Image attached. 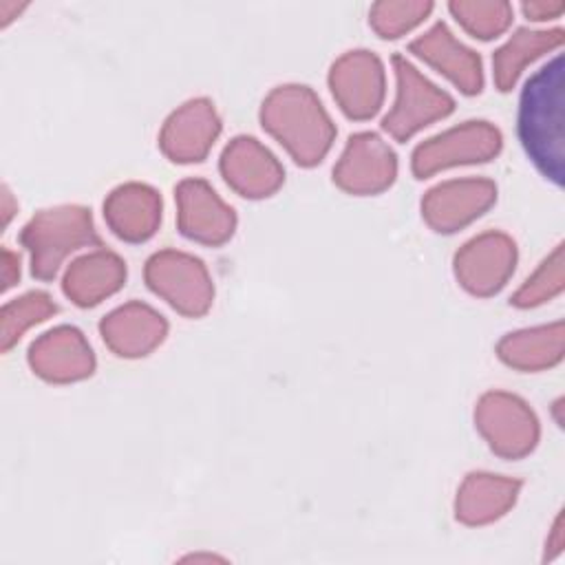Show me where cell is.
I'll return each instance as SVG.
<instances>
[{"label": "cell", "mask_w": 565, "mask_h": 565, "mask_svg": "<svg viewBox=\"0 0 565 565\" xmlns=\"http://www.w3.org/2000/svg\"><path fill=\"white\" fill-rule=\"evenodd\" d=\"M519 139L532 163L556 185L565 177V62L556 55L521 93Z\"/></svg>", "instance_id": "1"}, {"label": "cell", "mask_w": 565, "mask_h": 565, "mask_svg": "<svg viewBox=\"0 0 565 565\" xmlns=\"http://www.w3.org/2000/svg\"><path fill=\"white\" fill-rule=\"evenodd\" d=\"M265 124L289 146L298 161H316L331 139V126L320 106L300 88H285L271 95L265 108Z\"/></svg>", "instance_id": "2"}, {"label": "cell", "mask_w": 565, "mask_h": 565, "mask_svg": "<svg viewBox=\"0 0 565 565\" xmlns=\"http://www.w3.org/2000/svg\"><path fill=\"white\" fill-rule=\"evenodd\" d=\"M479 426L490 446L503 457H523L539 441V422L530 406L514 395L492 393L479 406Z\"/></svg>", "instance_id": "3"}, {"label": "cell", "mask_w": 565, "mask_h": 565, "mask_svg": "<svg viewBox=\"0 0 565 565\" xmlns=\"http://www.w3.org/2000/svg\"><path fill=\"white\" fill-rule=\"evenodd\" d=\"M150 285L172 305L199 313L210 302V282L203 267L181 254H159L148 267Z\"/></svg>", "instance_id": "4"}, {"label": "cell", "mask_w": 565, "mask_h": 565, "mask_svg": "<svg viewBox=\"0 0 565 565\" xmlns=\"http://www.w3.org/2000/svg\"><path fill=\"white\" fill-rule=\"evenodd\" d=\"M514 263V243L503 234H486L459 254L457 271L468 289L477 294H492L508 280Z\"/></svg>", "instance_id": "5"}, {"label": "cell", "mask_w": 565, "mask_h": 565, "mask_svg": "<svg viewBox=\"0 0 565 565\" xmlns=\"http://www.w3.org/2000/svg\"><path fill=\"white\" fill-rule=\"evenodd\" d=\"M499 146L501 137L492 126L470 124L422 146L415 152V170L417 174H428L450 163L486 161L497 154Z\"/></svg>", "instance_id": "6"}, {"label": "cell", "mask_w": 565, "mask_h": 565, "mask_svg": "<svg viewBox=\"0 0 565 565\" xmlns=\"http://www.w3.org/2000/svg\"><path fill=\"white\" fill-rule=\"evenodd\" d=\"M395 66L399 77V102L384 126L393 135L406 137L426 121L446 115L452 104L444 93L426 84L404 60H395Z\"/></svg>", "instance_id": "7"}, {"label": "cell", "mask_w": 565, "mask_h": 565, "mask_svg": "<svg viewBox=\"0 0 565 565\" xmlns=\"http://www.w3.org/2000/svg\"><path fill=\"white\" fill-rule=\"evenodd\" d=\"M333 90L353 117L371 115L382 97V73L375 57L353 53L333 68Z\"/></svg>", "instance_id": "8"}, {"label": "cell", "mask_w": 565, "mask_h": 565, "mask_svg": "<svg viewBox=\"0 0 565 565\" xmlns=\"http://www.w3.org/2000/svg\"><path fill=\"white\" fill-rule=\"evenodd\" d=\"M494 199V188L488 181L448 183L430 192L426 199V216L437 230H452L479 216Z\"/></svg>", "instance_id": "9"}, {"label": "cell", "mask_w": 565, "mask_h": 565, "mask_svg": "<svg viewBox=\"0 0 565 565\" xmlns=\"http://www.w3.org/2000/svg\"><path fill=\"white\" fill-rule=\"evenodd\" d=\"M565 351V324L563 320L510 333L501 347V358L521 371H541L552 369L563 360Z\"/></svg>", "instance_id": "10"}, {"label": "cell", "mask_w": 565, "mask_h": 565, "mask_svg": "<svg viewBox=\"0 0 565 565\" xmlns=\"http://www.w3.org/2000/svg\"><path fill=\"white\" fill-rule=\"evenodd\" d=\"M393 154L369 135L355 137L338 168V181L349 190H380L393 179Z\"/></svg>", "instance_id": "11"}, {"label": "cell", "mask_w": 565, "mask_h": 565, "mask_svg": "<svg viewBox=\"0 0 565 565\" xmlns=\"http://www.w3.org/2000/svg\"><path fill=\"white\" fill-rule=\"evenodd\" d=\"M179 201L185 234L207 243H218L232 234V212L225 210L203 183H183Z\"/></svg>", "instance_id": "12"}, {"label": "cell", "mask_w": 565, "mask_h": 565, "mask_svg": "<svg viewBox=\"0 0 565 565\" xmlns=\"http://www.w3.org/2000/svg\"><path fill=\"white\" fill-rule=\"evenodd\" d=\"M565 42V31L561 26L547 31H527L521 29L512 35V40L497 51L494 55V77L501 90L514 86L521 71L534 62L536 57L561 49Z\"/></svg>", "instance_id": "13"}, {"label": "cell", "mask_w": 565, "mask_h": 565, "mask_svg": "<svg viewBox=\"0 0 565 565\" xmlns=\"http://www.w3.org/2000/svg\"><path fill=\"white\" fill-rule=\"evenodd\" d=\"M223 170L245 194H267L280 181V170L274 159L252 139H238L227 148Z\"/></svg>", "instance_id": "14"}, {"label": "cell", "mask_w": 565, "mask_h": 565, "mask_svg": "<svg viewBox=\"0 0 565 565\" xmlns=\"http://www.w3.org/2000/svg\"><path fill=\"white\" fill-rule=\"evenodd\" d=\"M413 51L439 66L466 93H477L481 88V66L477 55L459 46L444 26H435L426 38L415 42Z\"/></svg>", "instance_id": "15"}, {"label": "cell", "mask_w": 565, "mask_h": 565, "mask_svg": "<svg viewBox=\"0 0 565 565\" xmlns=\"http://www.w3.org/2000/svg\"><path fill=\"white\" fill-rule=\"evenodd\" d=\"M216 132V119L207 104H188L166 126L163 146L174 159H199Z\"/></svg>", "instance_id": "16"}, {"label": "cell", "mask_w": 565, "mask_h": 565, "mask_svg": "<svg viewBox=\"0 0 565 565\" xmlns=\"http://www.w3.org/2000/svg\"><path fill=\"white\" fill-rule=\"evenodd\" d=\"M519 481L475 475L466 481L459 499V514L470 523H481L503 514L519 494Z\"/></svg>", "instance_id": "17"}, {"label": "cell", "mask_w": 565, "mask_h": 565, "mask_svg": "<svg viewBox=\"0 0 565 565\" xmlns=\"http://www.w3.org/2000/svg\"><path fill=\"white\" fill-rule=\"evenodd\" d=\"M159 218V203L154 192L128 185L113 194L108 203V221L117 234L139 241L152 234Z\"/></svg>", "instance_id": "18"}, {"label": "cell", "mask_w": 565, "mask_h": 565, "mask_svg": "<svg viewBox=\"0 0 565 565\" xmlns=\"http://www.w3.org/2000/svg\"><path fill=\"white\" fill-rule=\"evenodd\" d=\"M108 342L126 355L143 353L154 347L163 335V322L143 307H126L104 322Z\"/></svg>", "instance_id": "19"}, {"label": "cell", "mask_w": 565, "mask_h": 565, "mask_svg": "<svg viewBox=\"0 0 565 565\" xmlns=\"http://www.w3.org/2000/svg\"><path fill=\"white\" fill-rule=\"evenodd\" d=\"M124 269L115 256L95 254L77 263L73 274L68 276V291L79 302H95L104 294L113 291L121 282Z\"/></svg>", "instance_id": "20"}, {"label": "cell", "mask_w": 565, "mask_h": 565, "mask_svg": "<svg viewBox=\"0 0 565 565\" xmlns=\"http://www.w3.org/2000/svg\"><path fill=\"white\" fill-rule=\"evenodd\" d=\"M563 280H565V256H563V245L558 243L541 263V267L532 274V278H527L525 285L514 294L512 302L516 307H536L541 302H547L563 291Z\"/></svg>", "instance_id": "21"}, {"label": "cell", "mask_w": 565, "mask_h": 565, "mask_svg": "<svg viewBox=\"0 0 565 565\" xmlns=\"http://www.w3.org/2000/svg\"><path fill=\"white\" fill-rule=\"evenodd\" d=\"M452 11L457 20H461L475 35L479 38H492L501 33L512 18V9L503 2H490V4H452Z\"/></svg>", "instance_id": "22"}, {"label": "cell", "mask_w": 565, "mask_h": 565, "mask_svg": "<svg viewBox=\"0 0 565 565\" xmlns=\"http://www.w3.org/2000/svg\"><path fill=\"white\" fill-rule=\"evenodd\" d=\"M428 4H380L373 11V24L386 38L397 35L424 18Z\"/></svg>", "instance_id": "23"}, {"label": "cell", "mask_w": 565, "mask_h": 565, "mask_svg": "<svg viewBox=\"0 0 565 565\" xmlns=\"http://www.w3.org/2000/svg\"><path fill=\"white\" fill-rule=\"evenodd\" d=\"M523 11L532 20H554L565 11V2H527L523 4Z\"/></svg>", "instance_id": "24"}, {"label": "cell", "mask_w": 565, "mask_h": 565, "mask_svg": "<svg viewBox=\"0 0 565 565\" xmlns=\"http://www.w3.org/2000/svg\"><path fill=\"white\" fill-rule=\"evenodd\" d=\"M563 545H565V539H563V514H558L554 519V525H552L550 536H547V561L556 558L563 552Z\"/></svg>", "instance_id": "25"}]
</instances>
